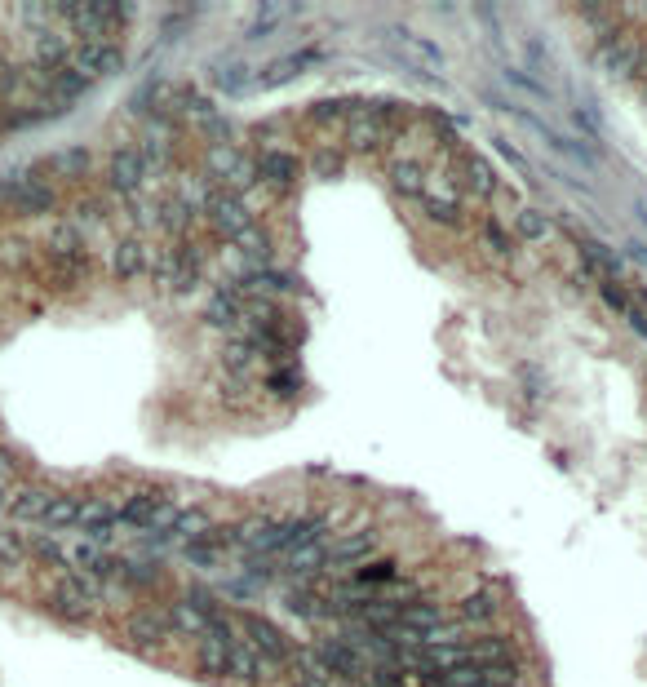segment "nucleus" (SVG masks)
I'll list each match as a JSON object with an SVG mask.
<instances>
[{"mask_svg": "<svg viewBox=\"0 0 647 687\" xmlns=\"http://www.w3.org/2000/svg\"><path fill=\"white\" fill-rule=\"evenodd\" d=\"M634 297H643V315H647V289H639V293H634Z\"/></svg>", "mask_w": 647, "mask_h": 687, "instance_id": "13d9d810", "label": "nucleus"}, {"mask_svg": "<svg viewBox=\"0 0 647 687\" xmlns=\"http://www.w3.org/2000/svg\"><path fill=\"white\" fill-rule=\"evenodd\" d=\"M377 532H351V537H342V541H328V563H324V572H351L355 563H364L368 555L377 550Z\"/></svg>", "mask_w": 647, "mask_h": 687, "instance_id": "6e6552de", "label": "nucleus"}, {"mask_svg": "<svg viewBox=\"0 0 647 687\" xmlns=\"http://www.w3.org/2000/svg\"><path fill=\"white\" fill-rule=\"evenodd\" d=\"M306 670H320V674H337V679H364V656H359L351 643H342L333 634V639L315 643V648H306Z\"/></svg>", "mask_w": 647, "mask_h": 687, "instance_id": "f257e3e1", "label": "nucleus"}, {"mask_svg": "<svg viewBox=\"0 0 647 687\" xmlns=\"http://www.w3.org/2000/svg\"><path fill=\"white\" fill-rule=\"evenodd\" d=\"M554 227H550V218L541 209H532V204H523V209L515 213V235L519 240H528V244H541L550 235Z\"/></svg>", "mask_w": 647, "mask_h": 687, "instance_id": "cd10ccee", "label": "nucleus"}, {"mask_svg": "<svg viewBox=\"0 0 647 687\" xmlns=\"http://www.w3.org/2000/svg\"><path fill=\"white\" fill-rule=\"evenodd\" d=\"M466 656H470V665H479V670H492V665L515 661V643H510V634H484V639L466 643Z\"/></svg>", "mask_w": 647, "mask_h": 687, "instance_id": "2eb2a0df", "label": "nucleus"}, {"mask_svg": "<svg viewBox=\"0 0 647 687\" xmlns=\"http://www.w3.org/2000/svg\"><path fill=\"white\" fill-rule=\"evenodd\" d=\"M284 608H289L293 617H302V621H324V617H333L328 599H315V594H306V590H289V594H284Z\"/></svg>", "mask_w": 647, "mask_h": 687, "instance_id": "c85d7f7f", "label": "nucleus"}, {"mask_svg": "<svg viewBox=\"0 0 647 687\" xmlns=\"http://www.w3.org/2000/svg\"><path fill=\"white\" fill-rule=\"evenodd\" d=\"M572 240H577V249H581V258L590 262V266H599L608 280H621V271H625V258L612 249V244H603V240H594V235H585V231H572Z\"/></svg>", "mask_w": 647, "mask_h": 687, "instance_id": "a211bd4d", "label": "nucleus"}, {"mask_svg": "<svg viewBox=\"0 0 647 687\" xmlns=\"http://www.w3.org/2000/svg\"><path fill=\"white\" fill-rule=\"evenodd\" d=\"M107 182L120 200H138L142 182H147V169H142V151L138 147H116L107 160Z\"/></svg>", "mask_w": 647, "mask_h": 687, "instance_id": "20e7f679", "label": "nucleus"}, {"mask_svg": "<svg viewBox=\"0 0 647 687\" xmlns=\"http://www.w3.org/2000/svg\"><path fill=\"white\" fill-rule=\"evenodd\" d=\"M634 213H639V222L647 227V200H639V204H634Z\"/></svg>", "mask_w": 647, "mask_h": 687, "instance_id": "4d7b16f0", "label": "nucleus"}, {"mask_svg": "<svg viewBox=\"0 0 647 687\" xmlns=\"http://www.w3.org/2000/svg\"><path fill=\"white\" fill-rule=\"evenodd\" d=\"M643 102H647V89H643Z\"/></svg>", "mask_w": 647, "mask_h": 687, "instance_id": "bf43d9fd", "label": "nucleus"}, {"mask_svg": "<svg viewBox=\"0 0 647 687\" xmlns=\"http://www.w3.org/2000/svg\"><path fill=\"white\" fill-rule=\"evenodd\" d=\"M444 621H448L444 603H413V608L399 612V625H408V630H417V634L435 630V625H444Z\"/></svg>", "mask_w": 647, "mask_h": 687, "instance_id": "bb28decb", "label": "nucleus"}, {"mask_svg": "<svg viewBox=\"0 0 647 687\" xmlns=\"http://www.w3.org/2000/svg\"><path fill=\"white\" fill-rule=\"evenodd\" d=\"M421 209H426V218L439 222V227H461V204L453 196H435V191H426V196H421Z\"/></svg>", "mask_w": 647, "mask_h": 687, "instance_id": "7c9ffc66", "label": "nucleus"}, {"mask_svg": "<svg viewBox=\"0 0 647 687\" xmlns=\"http://www.w3.org/2000/svg\"><path fill=\"white\" fill-rule=\"evenodd\" d=\"M501 76H506L515 89H523V94H532V98H550V85H546V80H537L528 67L510 63V58H506V63H501Z\"/></svg>", "mask_w": 647, "mask_h": 687, "instance_id": "c9c22d12", "label": "nucleus"}, {"mask_svg": "<svg viewBox=\"0 0 647 687\" xmlns=\"http://www.w3.org/2000/svg\"><path fill=\"white\" fill-rule=\"evenodd\" d=\"M479 235H484V244L497 253V258H510V253H515V235L501 231V222H484V231Z\"/></svg>", "mask_w": 647, "mask_h": 687, "instance_id": "c03bdc74", "label": "nucleus"}, {"mask_svg": "<svg viewBox=\"0 0 647 687\" xmlns=\"http://www.w3.org/2000/svg\"><path fill=\"white\" fill-rule=\"evenodd\" d=\"M253 364V346L244 342V337H227V346H222V368H227V377H244Z\"/></svg>", "mask_w": 647, "mask_h": 687, "instance_id": "f704fd0d", "label": "nucleus"}, {"mask_svg": "<svg viewBox=\"0 0 647 687\" xmlns=\"http://www.w3.org/2000/svg\"><path fill=\"white\" fill-rule=\"evenodd\" d=\"M191 222H195V213L187 209V204H182L178 196H160L156 200V227L169 235L173 244L178 240H187V231H191Z\"/></svg>", "mask_w": 647, "mask_h": 687, "instance_id": "6ab92c4d", "label": "nucleus"}, {"mask_svg": "<svg viewBox=\"0 0 647 687\" xmlns=\"http://www.w3.org/2000/svg\"><path fill=\"white\" fill-rule=\"evenodd\" d=\"M457 621L470 625V630H475V625H492V621H497V599H492L488 590L466 594V599L457 603Z\"/></svg>", "mask_w": 647, "mask_h": 687, "instance_id": "b1692460", "label": "nucleus"}, {"mask_svg": "<svg viewBox=\"0 0 647 687\" xmlns=\"http://www.w3.org/2000/svg\"><path fill=\"white\" fill-rule=\"evenodd\" d=\"M195 284H200V271H187V266H182L178 275H173V284H169V293H191Z\"/></svg>", "mask_w": 647, "mask_h": 687, "instance_id": "8fccbe9b", "label": "nucleus"}, {"mask_svg": "<svg viewBox=\"0 0 647 687\" xmlns=\"http://www.w3.org/2000/svg\"><path fill=\"white\" fill-rule=\"evenodd\" d=\"M222 594H227V599H240V603H249V599H258L262 594V586L258 581H249V577H235V581H222L218 586Z\"/></svg>", "mask_w": 647, "mask_h": 687, "instance_id": "49530a36", "label": "nucleus"}, {"mask_svg": "<svg viewBox=\"0 0 647 687\" xmlns=\"http://www.w3.org/2000/svg\"><path fill=\"white\" fill-rule=\"evenodd\" d=\"M324 63L320 49H302V54H284V58H271V63H262L258 71V85L262 89H275V85H289V80H297L306 67Z\"/></svg>", "mask_w": 647, "mask_h": 687, "instance_id": "1a4fd4ad", "label": "nucleus"}, {"mask_svg": "<svg viewBox=\"0 0 647 687\" xmlns=\"http://www.w3.org/2000/svg\"><path fill=\"white\" fill-rule=\"evenodd\" d=\"M390 187H395L399 196L421 200L426 196V173H421L417 160H390Z\"/></svg>", "mask_w": 647, "mask_h": 687, "instance_id": "393cba45", "label": "nucleus"}, {"mask_svg": "<svg viewBox=\"0 0 647 687\" xmlns=\"http://www.w3.org/2000/svg\"><path fill=\"white\" fill-rule=\"evenodd\" d=\"M231 253H235V258H244L249 266H258V271H266V266H271V235L253 222L249 231L231 240Z\"/></svg>", "mask_w": 647, "mask_h": 687, "instance_id": "aec40b11", "label": "nucleus"}, {"mask_svg": "<svg viewBox=\"0 0 647 687\" xmlns=\"http://www.w3.org/2000/svg\"><path fill=\"white\" fill-rule=\"evenodd\" d=\"M311 169H315V178H337V173H342V156H337V151H320V156L311 160Z\"/></svg>", "mask_w": 647, "mask_h": 687, "instance_id": "09e8293b", "label": "nucleus"}, {"mask_svg": "<svg viewBox=\"0 0 647 687\" xmlns=\"http://www.w3.org/2000/svg\"><path fill=\"white\" fill-rule=\"evenodd\" d=\"M258 182L275 191H289L297 182V156L293 151H262L258 156Z\"/></svg>", "mask_w": 647, "mask_h": 687, "instance_id": "4468645a", "label": "nucleus"}, {"mask_svg": "<svg viewBox=\"0 0 647 687\" xmlns=\"http://www.w3.org/2000/svg\"><path fill=\"white\" fill-rule=\"evenodd\" d=\"M625 324L634 328V337H643V342H647V315L639 311V306H630V311H625Z\"/></svg>", "mask_w": 647, "mask_h": 687, "instance_id": "603ef678", "label": "nucleus"}, {"mask_svg": "<svg viewBox=\"0 0 647 687\" xmlns=\"http://www.w3.org/2000/svg\"><path fill=\"white\" fill-rule=\"evenodd\" d=\"M346 147L359 151V156H373V151L386 147V129L377 125V120H368V116L346 120Z\"/></svg>", "mask_w": 647, "mask_h": 687, "instance_id": "412c9836", "label": "nucleus"}, {"mask_svg": "<svg viewBox=\"0 0 647 687\" xmlns=\"http://www.w3.org/2000/svg\"><path fill=\"white\" fill-rule=\"evenodd\" d=\"M142 271H151V253L138 235H125V240L111 249V275L116 280H138Z\"/></svg>", "mask_w": 647, "mask_h": 687, "instance_id": "9b49d317", "label": "nucleus"}, {"mask_svg": "<svg viewBox=\"0 0 647 687\" xmlns=\"http://www.w3.org/2000/svg\"><path fill=\"white\" fill-rule=\"evenodd\" d=\"M630 258L639 262V266H647V244H639V240H634V244H630Z\"/></svg>", "mask_w": 647, "mask_h": 687, "instance_id": "5fc2aeb1", "label": "nucleus"}, {"mask_svg": "<svg viewBox=\"0 0 647 687\" xmlns=\"http://www.w3.org/2000/svg\"><path fill=\"white\" fill-rule=\"evenodd\" d=\"M461 169H466V178H470V187H475V196H497V178H492V169H488V160H484V156L466 151Z\"/></svg>", "mask_w": 647, "mask_h": 687, "instance_id": "473e14b6", "label": "nucleus"}, {"mask_svg": "<svg viewBox=\"0 0 647 687\" xmlns=\"http://www.w3.org/2000/svg\"><path fill=\"white\" fill-rule=\"evenodd\" d=\"M293 683L297 687H333V683H328V674H320V670H297Z\"/></svg>", "mask_w": 647, "mask_h": 687, "instance_id": "3c124183", "label": "nucleus"}, {"mask_svg": "<svg viewBox=\"0 0 647 687\" xmlns=\"http://www.w3.org/2000/svg\"><path fill=\"white\" fill-rule=\"evenodd\" d=\"M599 297H603V306H612V311H630V289H625L621 280H599Z\"/></svg>", "mask_w": 647, "mask_h": 687, "instance_id": "a18cd8bd", "label": "nucleus"}, {"mask_svg": "<svg viewBox=\"0 0 647 687\" xmlns=\"http://www.w3.org/2000/svg\"><path fill=\"white\" fill-rule=\"evenodd\" d=\"M209 532H213L209 510H182L178 524H173V532L164 541H200V537H209Z\"/></svg>", "mask_w": 647, "mask_h": 687, "instance_id": "a878e982", "label": "nucleus"}, {"mask_svg": "<svg viewBox=\"0 0 647 687\" xmlns=\"http://www.w3.org/2000/svg\"><path fill=\"white\" fill-rule=\"evenodd\" d=\"M492 151H497V156L506 160V164H510V169H515V173H523V178H532V173H537V169H532L528 160H523V151L515 147V142H510V138H501V133H497V138H492Z\"/></svg>", "mask_w": 647, "mask_h": 687, "instance_id": "79ce46f5", "label": "nucleus"}, {"mask_svg": "<svg viewBox=\"0 0 647 687\" xmlns=\"http://www.w3.org/2000/svg\"><path fill=\"white\" fill-rule=\"evenodd\" d=\"M421 687H448L444 674H421Z\"/></svg>", "mask_w": 647, "mask_h": 687, "instance_id": "6e6d98bb", "label": "nucleus"}, {"mask_svg": "<svg viewBox=\"0 0 647 687\" xmlns=\"http://www.w3.org/2000/svg\"><path fill=\"white\" fill-rule=\"evenodd\" d=\"M204 218H209V227L218 231L222 240H235V235H244L253 227V213H249V204H244V196H227V191L213 196V204L204 209Z\"/></svg>", "mask_w": 647, "mask_h": 687, "instance_id": "423d86ee", "label": "nucleus"}, {"mask_svg": "<svg viewBox=\"0 0 647 687\" xmlns=\"http://www.w3.org/2000/svg\"><path fill=\"white\" fill-rule=\"evenodd\" d=\"M249 80H253L249 67L235 63V58H231V63H213V85H218V89H231V94H235V89H244Z\"/></svg>", "mask_w": 647, "mask_h": 687, "instance_id": "4c0bfd02", "label": "nucleus"}, {"mask_svg": "<svg viewBox=\"0 0 647 687\" xmlns=\"http://www.w3.org/2000/svg\"><path fill=\"white\" fill-rule=\"evenodd\" d=\"M293 687H297V683H293Z\"/></svg>", "mask_w": 647, "mask_h": 687, "instance_id": "052dcab7", "label": "nucleus"}, {"mask_svg": "<svg viewBox=\"0 0 647 687\" xmlns=\"http://www.w3.org/2000/svg\"><path fill=\"white\" fill-rule=\"evenodd\" d=\"M14 488H18V484H0V515H9V501H14Z\"/></svg>", "mask_w": 647, "mask_h": 687, "instance_id": "864d4df0", "label": "nucleus"}, {"mask_svg": "<svg viewBox=\"0 0 647 687\" xmlns=\"http://www.w3.org/2000/svg\"><path fill=\"white\" fill-rule=\"evenodd\" d=\"M54 497H58V492L45 488V484H18L14 488V501H9V515L23 519V524H27V519H32V524H40Z\"/></svg>", "mask_w": 647, "mask_h": 687, "instance_id": "ddd939ff", "label": "nucleus"}, {"mask_svg": "<svg viewBox=\"0 0 647 687\" xmlns=\"http://www.w3.org/2000/svg\"><path fill=\"white\" fill-rule=\"evenodd\" d=\"M125 634H129L133 648H142V652L164 648V639L173 634L169 608H129L125 612Z\"/></svg>", "mask_w": 647, "mask_h": 687, "instance_id": "7ed1b4c3", "label": "nucleus"}, {"mask_svg": "<svg viewBox=\"0 0 647 687\" xmlns=\"http://www.w3.org/2000/svg\"><path fill=\"white\" fill-rule=\"evenodd\" d=\"M80 506H85L80 497H63V492H58V497L49 501V510H45V519H40V524H45V528H71V524H80Z\"/></svg>", "mask_w": 647, "mask_h": 687, "instance_id": "2f4dec72", "label": "nucleus"}, {"mask_svg": "<svg viewBox=\"0 0 647 687\" xmlns=\"http://www.w3.org/2000/svg\"><path fill=\"white\" fill-rule=\"evenodd\" d=\"M643 54H647V49L639 45V40H634V36H621V32L599 45V63H603V71H608V76H616V80H634V76H639Z\"/></svg>", "mask_w": 647, "mask_h": 687, "instance_id": "39448f33", "label": "nucleus"}, {"mask_svg": "<svg viewBox=\"0 0 647 687\" xmlns=\"http://www.w3.org/2000/svg\"><path fill=\"white\" fill-rule=\"evenodd\" d=\"M359 683L364 687H408V674L399 670V665H368Z\"/></svg>", "mask_w": 647, "mask_h": 687, "instance_id": "ea45409f", "label": "nucleus"}, {"mask_svg": "<svg viewBox=\"0 0 647 687\" xmlns=\"http://www.w3.org/2000/svg\"><path fill=\"white\" fill-rule=\"evenodd\" d=\"M240 559H244V577L258 581V586L280 577V559H266V555H240Z\"/></svg>", "mask_w": 647, "mask_h": 687, "instance_id": "a19ab883", "label": "nucleus"}, {"mask_svg": "<svg viewBox=\"0 0 647 687\" xmlns=\"http://www.w3.org/2000/svg\"><path fill=\"white\" fill-rule=\"evenodd\" d=\"M160 492H133V497L120 501V524H129V528H142L147 532L151 528V519H156V510H160Z\"/></svg>", "mask_w": 647, "mask_h": 687, "instance_id": "5701e85b", "label": "nucleus"}, {"mask_svg": "<svg viewBox=\"0 0 647 687\" xmlns=\"http://www.w3.org/2000/svg\"><path fill=\"white\" fill-rule=\"evenodd\" d=\"M71 67L89 80L116 76L125 67V49H120V40H80V45H71Z\"/></svg>", "mask_w": 647, "mask_h": 687, "instance_id": "f03ea898", "label": "nucleus"}, {"mask_svg": "<svg viewBox=\"0 0 647 687\" xmlns=\"http://www.w3.org/2000/svg\"><path fill=\"white\" fill-rule=\"evenodd\" d=\"M27 559L45 563L49 572H67V550L54 537H27Z\"/></svg>", "mask_w": 647, "mask_h": 687, "instance_id": "c756f323", "label": "nucleus"}, {"mask_svg": "<svg viewBox=\"0 0 647 687\" xmlns=\"http://www.w3.org/2000/svg\"><path fill=\"white\" fill-rule=\"evenodd\" d=\"M182 559L195 563V568H218V563H222V555H218V550H213L204 537H200V541H187V546H182Z\"/></svg>", "mask_w": 647, "mask_h": 687, "instance_id": "37998d69", "label": "nucleus"}, {"mask_svg": "<svg viewBox=\"0 0 647 687\" xmlns=\"http://www.w3.org/2000/svg\"><path fill=\"white\" fill-rule=\"evenodd\" d=\"M27 563V537L18 528H0V568H18Z\"/></svg>", "mask_w": 647, "mask_h": 687, "instance_id": "e433bc0d", "label": "nucleus"}, {"mask_svg": "<svg viewBox=\"0 0 647 687\" xmlns=\"http://www.w3.org/2000/svg\"><path fill=\"white\" fill-rule=\"evenodd\" d=\"M94 169V156H89L85 147H67V151H54L49 160H40V173H45L49 182H76V178H85V173Z\"/></svg>", "mask_w": 647, "mask_h": 687, "instance_id": "f8f14e48", "label": "nucleus"}, {"mask_svg": "<svg viewBox=\"0 0 647 687\" xmlns=\"http://www.w3.org/2000/svg\"><path fill=\"white\" fill-rule=\"evenodd\" d=\"M240 160H244V151L235 147V142H209V151H204V178L222 191L231 173L240 169Z\"/></svg>", "mask_w": 647, "mask_h": 687, "instance_id": "dca6fc26", "label": "nucleus"}, {"mask_svg": "<svg viewBox=\"0 0 647 687\" xmlns=\"http://www.w3.org/2000/svg\"><path fill=\"white\" fill-rule=\"evenodd\" d=\"M572 120H577V129H585L590 138H603V116L599 107H594V98H577V107H572Z\"/></svg>", "mask_w": 647, "mask_h": 687, "instance_id": "58836bf2", "label": "nucleus"}, {"mask_svg": "<svg viewBox=\"0 0 647 687\" xmlns=\"http://www.w3.org/2000/svg\"><path fill=\"white\" fill-rule=\"evenodd\" d=\"M244 639L258 648V656L266 665H289L293 661V643L284 639V634L275 630L266 617H258V612H249V617H244Z\"/></svg>", "mask_w": 647, "mask_h": 687, "instance_id": "0eeeda50", "label": "nucleus"}, {"mask_svg": "<svg viewBox=\"0 0 647 687\" xmlns=\"http://www.w3.org/2000/svg\"><path fill=\"white\" fill-rule=\"evenodd\" d=\"M195 670H200L204 679H231V670H227V643L200 634V639H195Z\"/></svg>", "mask_w": 647, "mask_h": 687, "instance_id": "4be33fe9", "label": "nucleus"}, {"mask_svg": "<svg viewBox=\"0 0 647 687\" xmlns=\"http://www.w3.org/2000/svg\"><path fill=\"white\" fill-rule=\"evenodd\" d=\"M169 621H173V630H178V634H195V639L209 630V617H200V612H195L187 599L169 603Z\"/></svg>", "mask_w": 647, "mask_h": 687, "instance_id": "72a5a7b5", "label": "nucleus"}, {"mask_svg": "<svg viewBox=\"0 0 647 687\" xmlns=\"http://www.w3.org/2000/svg\"><path fill=\"white\" fill-rule=\"evenodd\" d=\"M523 49H528V63H532V76H537V80H541V67H550V49H546V45H541V40H537V36H528V40H523Z\"/></svg>", "mask_w": 647, "mask_h": 687, "instance_id": "de8ad7c7", "label": "nucleus"}, {"mask_svg": "<svg viewBox=\"0 0 647 687\" xmlns=\"http://www.w3.org/2000/svg\"><path fill=\"white\" fill-rule=\"evenodd\" d=\"M227 670H231V679H240V683H262L266 674H271V665H266L258 656V648L240 634V639L227 648Z\"/></svg>", "mask_w": 647, "mask_h": 687, "instance_id": "9d476101", "label": "nucleus"}, {"mask_svg": "<svg viewBox=\"0 0 647 687\" xmlns=\"http://www.w3.org/2000/svg\"><path fill=\"white\" fill-rule=\"evenodd\" d=\"M328 563V541H311V546H293L280 555V572H289V577H315V572H324Z\"/></svg>", "mask_w": 647, "mask_h": 687, "instance_id": "f3484780", "label": "nucleus"}]
</instances>
